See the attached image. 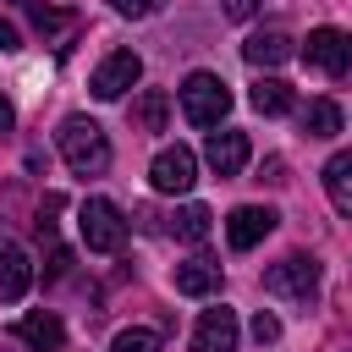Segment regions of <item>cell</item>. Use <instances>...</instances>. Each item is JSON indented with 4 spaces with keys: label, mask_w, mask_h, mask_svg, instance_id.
<instances>
[{
    "label": "cell",
    "mask_w": 352,
    "mask_h": 352,
    "mask_svg": "<svg viewBox=\"0 0 352 352\" xmlns=\"http://www.w3.org/2000/svg\"><path fill=\"white\" fill-rule=\"evenodd\" d=\"M55 143H60V160H66L77 176H104V170H110V138H104L99 121L66 116L60 132H55Z\"/></svg>",
    "instance_id": "cell-1"
},
{
    "label": "cell",
    "mask_w": 352,
    "mask_h": 352,
    "mask_svg": "<svg viewBox=\"0 0 352 352\" xmlns=\"http://www.w3.org/2000/svg\"><path fill=\"white\" fill-rule=\"evenodd\" d=\"M176 94H182V116H187L192 126H220L226 110H231V88H226L214 72H192Z\"/></svg>",
    "instance_id": "cell-2"
},
{
    "label": "cell",
    "mask_w": 352,
    "mask_h": 352,
    "mask_svg": "<svg viewBox=\"0 0 352 352\" xmlns=\"http://www.w3.org/2000/svg\"><path fill=\"white\" fill-rule=\"evenodd\" d=\"M77 231H82L88 253H121V242H126V220L110 198H88L77 209Z\"/></svg>",
    "instance_id": "cell-3"
},
{
    "label": "cell",
    "mask_w": 352,
    "mask_h": 352,
    "mask_svg": "<svg viewBox=\"0 0 352 352\" xmlns=\"http://www.w3.org/2000/svg\"><path fill=\"white\" fill-rule=\"evenodd\" d=\"M264 292H270V297L308 302V297L319 292V258H308V253H286L280 264L264 270Z\"/></svg>",
    "instance_id": "cell-4"
},
{
    "label": "cell",
    "mask_w": 352,
    "mask_h": 352,
    "mask_svg": "<svg viewBox=\"0 0 352 352\" xmlns=\"http://www.w3.org/2000/svg\"><path fill=\"white\" fill-rule=\"evenodd\" d=\"M192 182H198V160H192V148L170 143V148L154 154V165H148V187H154V192L182 198V192H192Z\"/></svg>",
    "instance_id": "cell-5"
},
{
    "label": "cell",
    "mask_w": 352,
    "mask_h": 352,
    "mask_svg": "<svg viewBox=\"0 0 352 352\" xmlns=\"http://www.w3.org/2000/svg\"><path fill=\"white\" fill-rule=\"evenodd\" d=\"M138 77H143V60H138L132 50H110V55L94 66L88 88H94V99H121L126 88H138Z\"/></svg>",
    "instance_id": "cell-6"
},
{
    "label": "cell",
    "mask_w": 352,
    "mask_h": 352,
    "mask_svg": "<svg viewBox=\"0 0 352 352\" xmlns=\"http://www.w3.org/2000/svg\"><path fill=\"white\" fill-rule=\"evenodd\" d=\"M302 60H308V66H319L324 77H346L352 44H346V33H341V28H314V33H308V44H302Z\"/></svg>",
    "instance_id": "cell-7"
},
{
    "label": "cell",
    "mask_w": 352,
    "mask_h": 352,
    "mask_svg": "<svg viewBox=\"0 0 352 352\" xmlns=\"http://www.w3.org/2000/svg\"><path fill=\"white\" fill-rule=\"evenodd\" d=\"M275 209H264V204H242V209H231V220H226V242L236 248V253H248V248H258L270 231H275Z\"/></svg>",
    "instance_id": "cell-8"
},
{
    "label": "cell",
    "mask_w": 352,
    "mask_h": 352,
    "mask_svg": "<svg viewBox=\"0 0 352 352\" xmlns=\"http://www.w3.org/2000/svg\"><path fill=\"white\" fill-rule=\"evenodd\" d=\"M11 330H16V341H22V346H33V352H60V346H66V324H60L50 308L22 314Z\"/></svg>",
    "instance_id": "cell-9"
},
{
    "label": "cell",
    "mask_w": 352,
    "mask_h": 352,
    "mask_svg": "<svg viewBox=\"0 0 352 352\" xmlns=\"http://www.w3.org/2000/svg\"><path fill=\"white\" fill-rule=\"evenodd\" d=\"M192 352H236V314L220 302V308H204L198 330H192Z\"/></svg>",
    "instance_id": "cell-10"
},
{
    "label": "cell",
    "mask_w": 352,
    "mask_h": 352,
    "mask_svg": "<svg viewBox=\"0 0 352 352\" xmlns=\"http://www.w3.org/2000/svg\"><path fill=\"white\" fill-rule=\"evenodd\" d=\"M204 160H209V170L214 176H236L242 165H248V132H209V143H204Z\"/></svg>",
    "instance_id": "cell-11"
},
{
    "label": "cell",
    "mask_w": 352,
    "mask_h": 352,
    "mask_svg": "<svg viewBox=\"0 0 352 352\" xmlns=\"http://www.w3.org/2000/svg\"><path fill=\"white\" fill-rule=\"evenodd\" d=\"M28 286H33V264H28V253H22L11 236H0V297L16 302V297H28Z\"/></svg>",
    "instance_id": "cell-12"
},
{
    "label": "cell",
    "mask_w": 352,
    "mask_h": 352,
    "mask_svg": "<svg viewBox=\"0 0 352 352\" xmlns=\"http://www.w3.org/2000/svg\"><path fill=\"white\" fill-rule=\"evenodd\" d=\"M242 55H248V66H280V60H292L297 50H292V38L280 33V28H264V33H253L248 44H242Z\"/></svg>",
    "instance_id": "cell-13"
},
{
    "label": "cell",
    "mask_w": 352,
    "mask_h": 352,
    "mask_svg": "<svg viewBox=\"0 0 352 352\" xmlns=\"http://www.w3.org/2000/svg\"><path fill=\"white\" fill-rule=\"evenodd\" d=\"M176 292H182V297H214V292H220V264H209V258L176 264Z\"/></svg>",
    "instance_id": "cell-14"
},
{
    "label": "cell",
    "mask_w": 352,
    "mask_h": 352,
    "mask_svg": "<svg viewBox=\"0 0 352 352\" xmlns=\"http://www.w3.org/2000/svg\"><path fill=\"white\" fill-rule=\"evenodd\" d=\"M248 104H253L258 116H286V110L297 104V94H292V82H280V77H258V82L248 88Z\"/></svg>",
    "instance_id": "cell-15"
},
{
    "label": "cell",
    "mask_w": 352,
    "mask_h": 352,
    "mask_svg": "<svg viewBox=\"0 0 352 352\" xmlns=\"http://www.w3.org/2000/svg\"><path fill=\"white\" fill-rule=\"evenodd\" d=\"M324 192H330L336 214H352V154H330V165H324Z\"/></svg>",
    "instance_id": "cell-16"
},
{
    "label": "cell",
    "mask_w": 352,
    "mask_h": 352,
    "mask_svg": "<svg viewBox=\"0 0 352 352\" xmlns=\"http://www.w3.org/2000/svg\"><path fill=\"white\" fill-rule=\"evenodd\" d=\"M302 132H308V138H336V132H341V104H336V99H308Z\"/></svg>",
    "instance_id": "cell-17"
},
{
    "label": "cell",
    "mask_w": 352,
    "mask_h": 352,
    "mask_svg": "<svg viewBox=\"0 0 352 352\" xmlns=\"http://www.w3.org/2000/svg\"><path fill=\"white\" fill-rule=\"evenodd\" d=\"M132 116H138V126H143V132H165V116H170L165 88H143V99L132 104Z\"/></svg>",
    "instance_id": "cell-18"
},
{
    "label": "cell",
    "mask_w": 352,
    "mask_h": 352,
    "mask_svg": "<svg viewBox=\"0 0 352 352\" xmlns=\"http://www.w3.org/2000/svg\"><path fill=\"white\" fill-rule=\"evenodd\" d=\"M209 220H214V214H209L204 204H187V209L176 214V236H187V242H204V236H209Z\"/></svg>",
    "instance_id": "cell-19"
},
{
    "label": "cell",
    "mask_w": 352,
    "mask_h": 352,
    "mask_svg": "<svg viewBox=\"0 0 352 352\" xmlns=\"http://www.w3.org/2000/svg\"><path fill=\"white\" fill-rule=\"evenodd\" d=\"M110 352H160V330L132 324V330H121V336L110 341Z\"/></svg>",
    "instance_id": "cell-20"
},
{
    "label": "cell",
    "mask_w": 352,
    "mask_h": 352,
    "mask_svg": "<svg viewBox=\"0 0 352 352\" xmlns=\"http://www.w3.org/2000/svg\"><path fill=\"white\" fill-rule=\"evenodd\" d=\"M28 16H33V28H38L44 38H55L60 28H72V16H66V11H50V6H28Z\"/></svg>",
    "instance_id": "cell-21"
},
{
    "label": "cell",
    "mask_w": 352,
    "mask_h": 352,
    "mask_svg": "<svg viewBox=\"0 0 352 352\" xmlns=\"http://www.w3.org/2000/svg\"><path fill=\"white\" fill-rule=\"evenodd\" d=\"M253 341H258V346H275V341H280V319L258 308V314H253Z\"/></svg>",
    "instance_id": "cell-22"
},
{
    "label": "cell",
    "mask_w": 352,
    "mask_h": 352,
    "mask_svg": "<svg viewBox=\"0 0 352 352\" xmlns=\"http://www.w3.org/2000/svg\"><path fill=\"white\" fill-rule=\"evenodd\" d=\"M165 0H110V11L116 16H132V22H143V16H154Z\"/></svg>",
    "instance_id": "cell-23"
},
{
    "label": "cell",
    "mask_w": 352,
    "mask_h": 352,
    "mask_svg": "<svg viewBox=\"0 0 352 352\" xmlns=\"http://www.w3.org/2000/svg\"><path fill=\"white\" fill-rule=\"evenodd\" d=\"M258 11V0H226V16L231 22H242V16H253Z\"/></svg>",
    "instance_id": "cell-24"
},
{
    "label": "cell",
    "mask_w": 352,
    "mask_h": 352,
    "mask_svg": "<svg viewBox=\"0 0 352 352\" xmlns=\"http://www.w3.org/2000/svg\"><path fill=\"white\" fill-rule=\"evenodd\" d=\"M11 50H22V38H16V28L0 16V55H11Z\"/></svg>",
    "instance_id": "cell-25"
},
{
    "label": "cell",
    "mask_w": 352,
    "mask_h": 352,
    "mask_svg": "<svg viewBox=\"0 0 352 352\" xmlns=\"http://www.w3.org/2000/svg\"><path fill=\"white\" fill-rule=\"evenodd\" d=\"M11 126H16V110H11V99L0 94V132H11Z\"/></svg>",
    "instance_id": "cell-26"
}]
</instances>
